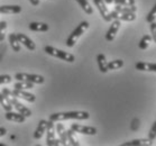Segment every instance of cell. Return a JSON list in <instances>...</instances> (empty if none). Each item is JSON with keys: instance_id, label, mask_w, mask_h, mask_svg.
<instances>
[{"instance_id": "6da1fadb", "label": "cell", "mask_w": 156, "mask_h": 146, "mask_svg": "<svg viewBox=\"0 0 156 146\" xmlns=\"http://www.w3.org/2000/svg\"><path fill=\"white\" fill-rule=\"evenodd\" d=\"M90 118L88 111H66V112H55L50 116V120L57 121L69 120V119H76V120H87Z\"/></svg>"}, {"instance_id": "7a4b0ae2", "label": "cell", "mask_w": 156, "mask_h": 146, "mask_svg": "<svg viewBox=\"0 0 156 146\" xmlns=\"http://www.w3.org/2000/svg\"><path fill=\"white\" fill-rule=\"evenodd\" d=\"M44 52H46L48 55H51V56H54V57L60 59V60L66 61V62H69V63H73V62L75 61V57L73 54L68 53V52H64V51L55 48V47L50 46V45H47V46L44 47Z\"/></svg>"}, {"instance_id": "3957f363", "label": "cell", "mask_w": 156, "mask_h": 146, "mask_svg": "<svg viewBox=\"0 0 156 146\" xmlns=\"http://www.w3.org/2000/svg\"><path fill=\"white\" fill-rule=\"evenodd\" d=\"M89 23L88 22H82L79 24V26L71 33V35L69 36L68 41H66V46L68 47H73L75 43L78 42V39L81 37L85 33V30L89 28Z\"/></svg>"}, {"instance_id": "277c9868", "label": "cell", "mask_w": 156, "mask_h": 146, "mask_svg": "<svg viewBox=\"0 0 156 146\" xmlns=\"http://www.w3.org/2000/svg\"><path fill=\"white\" fill-rule=\"evenodd\" d=\"M46 144L48 146H56L60 145V139L56 138V128L54 121L48 120L47 121L46 127Z\"/></svg>"}, {"instance_id": "5b68a950", "label": "cell", "mask_w": 156, "mask_h": 146, "mask_svg": "<svg viewBox=\"0 0 156 146\" xmlns=\"http://www.w3.org/2000/svg\"><path fill=\"white\" fill-rule=\"evenodd\" d=\"M15 79L17 81H28L34 84H43L45 82V79L43 75L39 74H29V73H16Z\"/></svg>"}, {"instance_id": "8992f818", "label": "cell", "mask_w": 156, "mask_h": 146, "mask_svg": "<svg viewBox=\"0 0 156 146\" xmlns=\"http://www.w3.org/2000/svg\"><path fill=\"white\" fill-rule=\"evenodd\" d=\"M71 129H73L75 133H80V134H84V135H96L97 128L92 126H83L80 124H72Z\"/></svg>"}, {"instance_id": "52a82bcc", "label": "cell", "mask_w": 156, "mask_h": 146, "mask_svg": "<svg viewBox=\"0 0 156 146\" xmlns=\"http://www.w3.org/2000/svg\"><path fill=\"white\" fill-rule=\"evenodd\" d=\"M120 25L121 23L119 19H114V22L111 23V25H110L109 29H108V32L106 34V39L108 42H112L116 38V35H117L118 30L120 28Z\"/></svg>"}, {"instance_id": "ba28073f", "label": "cell", "mask_w": 156, "mask_h": 146, "mask_svg": "<svg viewBox=\"0 0 156 146\" xmlns=\"http://www.w3.org/2000/svg\"><path fill=\"white\" fill-rule=\"evenodd\" d=\"M93 2L96 5V7L98 8L100 15L102 16L105 19V22H111V17H110V11L108 10V7L106 6L105 0H93Z\"/></svg>"}, {"instance_id": "9c48e42d", "label": "cell", "mask_w": 156, "mask_h": 146, "mask_svg": "<svg viewBox=\"0 0 156 146\" xmlns=\"http://www.w3.org/2000/svg\"><path fill=\"white\" fill-rule=\"evenodd\" d=\"M111 19H119L122 22H134L136 19V12H126V14H119L118 11L114 10L110 12Z\"/></svg>"}, {"instance_id": "30bf717a", "label": "cell", "mask_w": 156, "mask_h": 146, "mask_svg": "<svg viewBox=\"0 0 156 146\" xmlns=\"http://www.w3.org/2000/svg\"><path fill=\"white\" fill-rule=\"evenodd\" d=\"M55 128H56V133L58 135V139H60V145L65 146L68 144V136H66V129L64 127V125L61 121H57Z\"/></svg>"}, {"instance_id": "8fae6325", "label": "cell", "mask_w": 156, "mask_h": 146, "mask_svg": "<svg viewBox=\"0 0 156 146\" xmlns=\"http://www.w3.org/2000/svg\"><path fill=\"white\" fill-rule=\"evenodd\" d=\"M16 35H17V38H18V41H19V43L23 44L27 50H29V51L36 50V44L29 38L28 36H26L25 34H21V33H18Z\"/></svg>"}, {"instance_id": "7c38bea8", "label": "cell", "mask_w": 156, "mask_h": 146, "mask_svg": "<svg viewBox=\"0 0 156 146\" xmlns=\"http://www.w3.org/2000/svg\"><path fill=\"white\" fill-rule=\"evenodd\" d=\"M12 93H14V96L16 98H21V99L26 100V101H28V102H35L36 101V97L33 94V93H29L27 92L26 90H19V89H14L11 90Z\"/></svg>"}, {"instance_id": "4fadbf2b", "label": "cell", "mask_w": 156, "mask_h": 146, "mask_svg": "<svg viewBox=\"0 0 156 146\" xmlns=\"http://www.w3.org/2000/svg\"><path fill=\"white\" fill-rule=\"evenodd\" d=\"M21 7L18 5H5L0 6V14H19Z\"/></svg>"}, {"instance_id": "5bb4252c", "label": "cell", "mask_w": 156, "mask_h": 146, "mask_svg": "<svg viewBox=\"0 0 156 146\" xmlns=\"http://www.w3.org/2000/svg\"><path fill=\"white\" fill-rule=\"evenodd\" d=\"M46 127H47V120H39L37 127H36V130L34 133V138L36 139H41L43 137V135L46 133Z\"/></svg>"}, {"instance_id": "9a60e30c", "label": "cell", "mask_w": 156, "mask_h": 146, "mask_svg": "<svg viewBox=\"0 0 156 146\" xmlns=\"http://www.w3.org/2000/svg\"><path fill=\"white\" fill-rule=\"evenodd\" d=\"M6 119L20 124V123H25L26 117L25 116H23L21 114H19V112H12V111L10 110V111H7V112H6Z\"/></svg>"}, {"instance_id": "2e32d148", "label": "cell", "mask_w": 156, "mask_h": 146, "mask_svg": "<svg viewBox=\"0 0 156 146\" xmlns=\"http://www.w3.org/2000/svg\"><path fill=\"white\" fill-rule=\"evenodd\" d=\"M12 107H15V109H16L19 114H21L23 116H25V117H30V116H32L30 109H28L26 106H24L21 102H19L18 100H16L15 102H12Z\"/></svg>"}, {"instance_id": "e0dca14e", "label": "cell", "mask_w": 156, "mask_h": 146, "mask_svg": "<svg viewBox=\"0 0 156 146\" xmlns=\"http://www.w3.org/2000/svg\"><path fill=\"white\" fill-rule=\"evenodd\" d=\"M153 145V141L151 139H134V141H130V142H126L122 144V146H152Z\"/></svg>"}, {"instance_id": "ac0fdd59", "label": "cell", "mask_w": 156, "mask_h": 146, "mask_svg": "<svg viewBox=\"0 0 156 146\" xmlns=\"http://www.w3.org/2000/svg\"><path fill=\"white\" fill-rule=\"evenodd\" d=\"M136 70L139 71L156 72V63H147V62H138L135 65Z\"/></svg>"}, {"instance_id": "d6986e66", "label": "cell", "mask_w": 156, "mask_h": 146, "mask_svg": "<svg viewBox=\"0 0 156 146\" xmlns=\"http://www.w3.org/2000/svg\"><path fill=\"white\" fill-rule=\"evenodd\" d=\"M97 62H98V66L101 73H107L109 71L108 69V62L106 60V55L105 54H98L97 56Z\"/></svg>"}, {"instance_id": "ffe728a7", "label": "cell", "mask_w": 156, "mask_h": 146, "mask_svg": "<svg viewBox=\"0 0 156 146\" xmlns=\"http://www.w3.org/2000/svg\"><path fill=\"white\" fill-rule=\"evenodd\" d=\"M48 25L45 23H39V22H33L29 24V29L33 32H47L48 30Z\"/></svg>"}, {"instance_id": "44dd1931", "label": "cell", "mask_w": 156, "mask_h": 146, "mask_svg": "<svg viewBox=\"0 0 156 146\" xmlns=\"http://www.w3.org/2000/svg\"><path fill=\"white\" fill-rule=\"evenodd\" d=\"M115 10L118 11L119 14H126V12H136L137 11V7L135 5L131 6H120V5H116Z\"/></svg>"}, {"instance_id": "7402d4cb", "label": "cell", "mask_w": 156, "mask_h": 146, "mask_svg": "<svg viewBox=\"0 0 156 146\" xmlns=\"http://www.w3.org/2000/svg\"><path fill=\"white\" fill-rule=\"evenodd\" d=\"M9 44H10L11 48L15 52H20V45H19V41L17 38V35L15 33L9 34Z\"/></svg>"}, {"instance_id": "603a6c76", "label": "cell", "mask_w": 156, "mask_h": 146, "mask_svg": "<svg viewBox=\"0 0 156 146\" xmlns=\"http://www.w3.org/2000/svg\"><path fill=\"white\" fill-rule=\"evenodd\" d=\"M75 134H76V133L71 128L69 129V130H66L68 142L70 143V145H72V146H79L80 145V142H79V139H78V137H76Z\"/></svg>"}, {"instance_id": "cb8c5ba5", "label": "cell", "mask_w": 156, "mask_h": 146, "mask_svg": "<svg viewBox=\"0 0 156 146\" xmlns=\"http://www.w3.org/2000/svg\"><path fill=\"white\" fill-rule=\"evenodd\" d=\"M0 105L2 106V108H4L6 111L12 110V105H11L9 99H8L7 97L5 96L2 92H0Z\"/></svg>"}, {"instance_id": "d4e9b609", "label": "cell", "mask_w": 156, "mask_h": 146, "mask_svg": "<svg viewBox=\"0 0 156 146\" xmlns=\"http://www.w3.org/2000/svg\"><path fill=\"white\" fill-rule=\"evenodd\" d=\"M15 89H19V90H28L33 89L34 88V83L28 81H17L14 86Z\"/></svg>"}, {"instance_id": "484cf974", "label": "cell", "mask_w": 156, "mask_h": 146, "mask_svg": "<svg viewBox=\"0 0 156 146\" xmlns=\"http://www.w3.org/2000/svg\"><path fill=\"white\" fill-rule=\"evenodd\" d=\"M75 1H76L79 5H80V7H81L83 10H84L85 14L91 15L93 12L92 7H91V5H90V2H89L88 0H75Z\"/></svg>"}, {"instance_id": "4316f807", "label": "cell", "mask_w": 156, "mask_h": 146, "mask_svg": "<svg viewBox=\"0 0 156 146\" xmlns=\"http://www.w3.org/2000/svg\"><path fill=\"white\" fill-rule=\"evenodd\" d=\"M108 5H120V6H131L135 5V0H105Z\"/></svg>"}, {"instance_id": "83f0119b", "label": "cell", "mask_w": 156, "mask_h": 146, "mask_svg": "<svg viewBox=\"0 0 156 146\" xmlns=\"http://www.w3.org/2000/svg\"><path fill=\"white\" fill-rule=\"evenodd\" d=\"M152 42V36L151 35H145L143 36V38L140 39V42L138 43V46L140 50H146L149 46V44Z\"/></svg>"}, {"instance_id": "f1b7e54d", "label": "cell", "mask_w": 156, "mask_h": 146, "mask_svg": "<svg viewBox=\"0 0 156 146\" xmlns=\"http://www.w3.org/2000/svg\"><path fill=\"white\" fill-rule=\"evenodd\" d=\"M124 66V61L122 60H115L108 63V69L109 70H118Z\"/></svg>"}, {"instance_id": "f546056e", "label": "cell", "mask_w": 156, "mask_h": 146, "mask_svg": "<svg viewBox=\"0 0 156 146\" xmlns=\"http://www.w3.org/2000/svg\"><path fill=\"white\" fill-rule=\"evenodd\" d=\"M155 19H156V4L154 5L152 10L149 11L148 14H147V16H146V22L151 24V23L155 22Z\"/></svg>"}, {"instance_id": "4dcf8cb0", "label": "cell", "mask_w": 156, "mask_h": 146, "mask_svg": "<svg viewBox=\"0 0 156 146\" xmlns=\"http://www.w3.org/2000/svg\"><path fill=\"white\" fill-rule=\"evenodd\" d=\"M6 29H7V23L5 22V20L0 22V42H2V41L5 39Z\"/></svg>"}, {"instance_id": "1f68e13d", "label": "cell", "mask_w": 156, "mask_h": 146, "mask_svg": "<svg viewBox=\"0 0 156 146\" xmlns=\"http://www.w3.org/2000/svg\"><path fill=\"white\" fill-rule=\"evenodd\" d=\"M148 138L151 141H154L156 138V120L154 121V124L152 125V127H151V130L148 133Z\"/></svg>"}, {"instance_id": "d6a6232c", "label": "cell", "mask_w": 156, "mask_h": 146, "mask_svg": "<svg viewBox=\"0 0 156 146\" xmlns=\"http://www.w3.org/2000/svg\"><path fill=\"white\" fill-rule=\"evenodd\" d=\"M11 77L10 75L4 74V75H0V84H6V83H10L11 82Z\"/></svg>"}, {"instance_id": "836d02e7", "label": "cell", "mask_w": 156, "mask_h": 146, "mask_svg": "<svg viewBox=\"0 0 156 146\" xmlns=\"http://www.w3.org/2000/svg\"><path fill=\"white\" fill-rule=\"evenodd\" d=\"M151 32H152V39L156 43V22L151 23Z\"/></svg>"}, {"instance_id": "e575fe53", "label": "cell", "mask_w": 156, "mask_h": 146, "mask_svg": "<svg viewBox=\"0 0 156 146\" xmlns=\"http://www.w3.org/2000/svg\"><path fill=\"white\" fill-rule=\"evenodd\" d=\"M7 134V129L5 128V127H0V137H2Z\"/></svg>"}, {"instance_id": "d590c367", "label": "cell", "mask_w": 156, "mask_h": 146, "mask_svg": "<svg viewBox=\"0 0 156 146\" xmlns=\"http://www.w3.org/2000/svg\"><path fill=\"white\" fill-rule=\"evenodd\" d=\"M29 2H30L33 6H38V5H39V0H29Z\"/></svg>"}]
</instances>
